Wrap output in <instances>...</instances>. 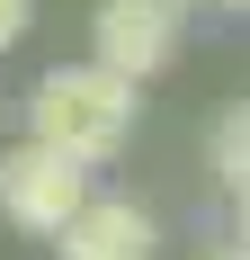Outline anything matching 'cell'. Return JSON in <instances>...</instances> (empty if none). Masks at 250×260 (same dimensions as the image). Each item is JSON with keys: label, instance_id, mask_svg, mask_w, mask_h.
<instances>
[{"label": "cell", "instance_id": "obj_1", "mask_svg": "<svg viewBox=\"0 0 250 260\" xmlns=\"http://www.w3.org/2000/svg\"><path fill=\"white\" fill-rule=\"evenodd\" d=\"M134 81H116L107 63H63V72L36 81V99H27V135L54 144V153L72 161H116L125 135H134Z\"/></svg>", "mask_w": 250, "mask_h": 260}, {"label": "cell", "instance_id": "obj_2", "mask_svg": "<svg viewBox=\"0 0 250 260\" xmlns=\"http://www.w3.org/2000/svg\"><path fill=\"white\" fill-rule=\"evenodd\" d=\"M80 198H90V161L54 153V144H36V135L0 153V215H9L18 234H54Z\"/></svg>", "mask_w": 250, "mask_h": 260}, {"label": "cell", "instance_id": "obj_3", "mask_svg": "<svg viewBox=\"0 0 250 260\" xmlns=\"http://www.w3.org/2000/svg\"><path fill=\"white\" fill-rule=\"evenodd\" d=\"M90 45H99V63H107L116 81L143 90V81L179 54V0H99Z\"/></svg>", "mask_w": 250, "mask_h": 260}, {"label": "cell", "instance_id": "obj_4", "mask_svg": "<svg viewBox=\"0 0 250 260\" xmlns=\"http://www.w3.org/2000/svg\"><path fill=\"white\" fill-rule=\"evenodd\" d=\"M54 251L63 260H152V215L134 198H80L54 224Z\"/></svg>", "mask_w": 250, "mask_h": 260}, {"label": "cell", "instance_id": "obj_5", "mask_svg": "<svg viewBox=\"0 0 250 260\" xmlns=\"http://www.w3.org/2000/svg\"><path fill=\"white\" fill-rule=\"evenodd\" d=\"M215 180L224 188H250V108H232L215 126Z\"/></svg>", "mask_w": 250, "mask_h": 260}, {"label": "cell", "instance_id": "obj_6", "mask_svg": "<svg viewBox=\"0 0 250 260\" xmlns=\"http://www.w3.org/2000/svg\"><path fill=\"white\" fill-rule=\"evenodd\" d=\"M27 18H36V0H0V54L27 36Z\"/></svg>", "mask_w": 250, "mask_h": 260}, {"label": "cell", "instance_id": "obj_7", "mask_svg": "<svg viewBox=\"0 0 250 260\" xmlns=\"http://www.w3.org/2000/svg\"><path fill=\"white\" fill-rule=\"evenodd\" d=\"M232 198H241V215H232V224H241V242H250V188H232Z\"/></svg>", "mask_w": 250, "mask_h": 260}, {"label": "cell", "instance_id": "obj_8", "mask_svg": "<svg viewBox=\"0 0 250 260\" xmlns=\"http://www.w3.org/2000/svg\"><path fill=\"white\" fill-rule=\"evenodd\" d=\"M215 260H250V242H232V251H215Z\"/></svg>", "mask_w": 250, "mask_h": 260}, {"label": "cell", "instance_id": "obj_9", "mask_svg": "<svg viewBox=\"0 0 250 260\" xmlns=\"http://www.w3.org/2000/svg\"><path fill=\"white\" fill-rule=\"evenodd\" d=\"M224 9H250V0H224Z\"/></svg>", "mask_w": 250, "mask_h": 260}, {"label": "cell", "instance_id": "obj_10", "mask_svg": "<svg viewBox=\"0 0 250 260\" xmlns=\"http://www.w3.org/2000/svg\"><path fill=\"white\" fill-rule=\"evenodd\" d=\"M179 9H188V0H179Z\"/></svg>", "mask_w": 250, "mask_h": 260}]
</instances>
